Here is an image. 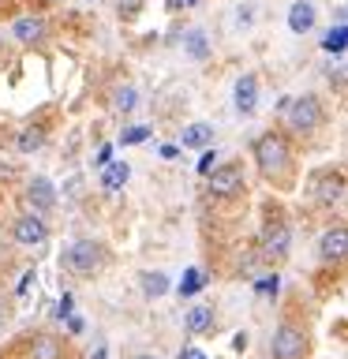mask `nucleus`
<instances>
[{"mask_svg": "<svg viewBox=\"0 0 348 359\" xmlns=\"http://www.w3.org/2000/svg\"><path fill=\"white\" fill-rule=\"evenodd\" d=\"M210 322H213V307H195V311H191L187 318H184L187 333H206Z\"/></svg>", "mask_w": 348, "mask_h": 359, "instance_id": "obj_20", "label": "nucleus"}, {"mask_svg": "<svg viewBox=\"0 0 348 359\" xmlns=\"http://www.w3.org/2000/svg\"><path fill=\"white\" fill-rule=\"evenodd\" d=\"M288 247H292V232H288L285 221H269L262 229V236H258V255H262L266 262H281V258L288 255Z\"/></svg>", "mask_w": 348, "mask_h": 359, "instance_id": "obj_4", "label": "nucleus"}, {"mask_svg": "<svg viewBox=\"0 0 348 359\" xmlns=\"http://www.w3.org/2000/svg\"><path fill=\"white\" fill-rule=\"evenodd\" d=\"M255 165H258V172H262L266 180H285L288 168H292V150H288V142L281 139V135L266 131L262 139L255 142Z\"/></svg>", "mask_w": 348, "mask_h": 359, "instance_id": "obj_1", "label": "nucleus"}, {"mask_svg": "<svg viewBox=\"0 0 348 359\" xmlns=\"http://www.w3.org/2000/svg\"><path fill=\"white\" fill-rule=\"evenodd\" d=\"M202 285H206L202 269L191 266V269H184V280H180V292H176V296H180V299H191V296H199V288H202Z\"/></svg>", "mask_w": 348, "mask_h": 359, "instance_id": "obj_19", "label": "nucleus"}, {"mask_svg": "<svg viewBox=\"0 0 348 359\" xmlns=\"http://www.w3.org/2000/svg\"><path fill=\"white\" fill-rule=\"evenodd\" d=\"M307 355V333L292 322H281L274 333V359H303Z\"/></svg>", "mask_w": 348, "mask_h": 359, "instance_id": "obj_5", "label": "nucleus"}, {"mask_svg": "<svg viewBox=\"0 0 348 359\" xmlns=\"http://www.w3.org/2000/svg\"><path fill=\"white\" fill-rule=\"evenodd\" d=\"M206 180H210V195H218V198H232L243 191V168L240 165H221L213 172H206Z\"/></svg>", "mask_w": 348, "mask_h": 359, "instance_id": "obj_7", "label": "nucleus"}, {"mask_svg": "<svg viewBox=\"0 0 348 359\" xmlns=\"http://www.w3.org/2000/svg\"><path fill=\"white\" fill-rule=\"evenodd\" d=\"M150 139V128H128L123 131V146H135V142H146Z\"/></svg>", "mask_w": 348, "mask_h": 359, "instance_id": "obj_25", "label": "nucleus"}, {"mask_svg": "<svg viewBox=\"0 0 348 359\" xmlns=\"http://www.w3.org/2000/svg\"><path fill=\"white\" fill-rule=\"evenodd\" d=\"M11 34H15L22 45H34V41L45 38V19H38V15H22V19L11 22Z\"/></svg>", "mask_w": 348, "mask_h": 359, "instance_id": "obj_14", "label": "nucleus"}, {"mask_svg": "<svg viewBox=\"0 0 348 359\" xmlns=\"http://www.w3.org/2000/svg\"><path fill=\"white\" fill-rule=\"evenodd\" d=\"M109 157H112V150H109V146H101V150H98V165H109Z\"/></svg>", "mask_w": 348, "mask_h": 359, "instance_id": "obj_33", "label": "nucleus"}, {"mask_svg": "<svg viewBox=\"0 0 348 359\" xmlns=\"http://www.w3.org/2000/svg\"><path fill=\"white\" fill-rule=\"evenodd\" d=\"M139 359H154V355H139Z\"/></svg>", "mask_w": 348, "mask_h": 359, "instance_id": "obj_37", "label": "nucleus"}, {"mask_svg": "<svg viewBox=\"0 0 348 359\" xmlns=\"http://www.w3.org/2000/svg\"><path fill=\"white\" fill-rule=\"evenodd\" d=\"M344 255H348V232H344V224H333L319 240V258L326 266H337V262H344Z\"/></svg>", "mask_w": 348, "mask_h": 359, "instance_id": "obj_8", "label": "nucleus"}, {"mask_svg": "<svg viewBox=\"0 0 348 359\" xmlns=\"http://www.w3.org/2000/svg\"><path fill=\"white\" fill-rule=\"evenodd\" d=\"M45 4H56V0H45Z\"/></svg>", "mask_w": 348, "mask_h": 359, "instance_id": "obj_38", "label": "nucleus"}, {"mask_svg": "<svg viewBox=\"0 0 348 359\" xmlns=\"http://www.w3.org/2000/svg\"><path fill=\"white\" fill-rule=\"evenodd\" d=\"M139 288H142V296H150V299H157V296H165L168 292V277L161 273V269H146V273H139Z\"/></svg>", "mask_w": 348, "mask_h": 359, "instance_id": "obj_17", "label": "nucleus"}, {"mask_svg": "<svg viewBox=\"0 0 348 359\" xmlns=\"http://www.w3.org/2000/svg\"><path fill=\"white\" fill-rule=\"evenodd\" d=\"M19 154H34V150H41V146H45V128H27V131H22L19 135Z\"/></svg>", "mask_w": 348, "mask_h": 359, "instance_id": "obj_21", "label": "nucleus"}, {"mask_svg": "<svg viewBox=\"0 0 348 359\" xmlns=\"http://www.w3.org/2000/svg\"><path fill=\"white\" fill-rule=\"evenodd\" d=\"M105 243L98 240H75L64 247V269L75 277H94L101 266H105Z\"/></svg>", "mask_w": 348, "mask_h": 359, "instance_id": "obj_2", "label": "nucleus"}, {"mask_svg": "<svg viewBox=\"0 0 348 359\" xmlns=\"http://www.w3.org/2000/svg\"><path fill=\"white\" fill-rule=\"evenodd\" d=\"M165 4H168V11H180V8H195L199 0H165Z\"/></svg>", "mask_w": 348, "mask_h": 359, "instance_id": "obj_31", "label": "nucleus"}, {"mask_svg": "<svg viewBox=\"0 0 348 359\" xmlns=\"http://www.w3.org/2000/svg\"><path fill=\"white\" fill-rule=\"evenodd\" d=\"M4 318H8V311H4V299H0V330H4Z\"/></svg>", "mask_w": 348, "mask_h": 359, "instance_id": "obj_36", "label": "nucleus"}, {"mask_svg": "<svg viewBox=\"0 0 348 359\" xmlns=\"http://www.w3.org/2000/svg\"><path fill=\"white\" fill-rule=\"evenodd\" d=\"M314 27V4L311 0H296V4L288 8V30L292 34H307Z\"/></svg>", "mask_w": 348, "mask_h": 359, "instance_id": "obj_15", "label": "nucleus"}, {"mask_svg": "<svg viewBox=\"0 0 348 359\" xmlns=\"http://www.w3.org/2000/svg\"><path fill=\"white\" fill-rule=\"evenodd\" d=\"M27 355L30 359H60L64 355V344L56 333H34L30 344H27Z\"/></svg>", "mask_w": 348, "mask_h": 359, "instance_id": "obj_12", "label": "nucleus"}, {"mask_svg": "<svg viewBox=\"0 0 348 359\" xmlns=\"http://www.w3.org/2000/svg\"><path fill=\"white\" fill-rule=\"evenodd\" d=\"M180 359H206V352H202V348H195V344H187L184 352H180Z\"/></svg>", "mask_w": 348, "mask_h": 359, "instance_id": "obj_29", "label": "nucleus"}, {"mask_svg": "<svg viewBox=\"0 0 348 359\" xmlns=\"http://www.w3.org/2000/svg\"><path fill=\"white\" fill-rule=\"evenodd\" d=\"M128 176H131L128 161H109L105 172H101V187H105V191H120L123 184H128Z\"/></svg>", "mask_w": 348, "mask_h": 359, "instance_id": "obj_16", "label": "nucleus"}, {"mask_svg": "<svg viewBox=\"0 0 348 359\" xmlns=\"http://www.w3.org/2000/svg\"><path fill=\"white\" fill-rule=\"evenodd\" d=\"M83 314H67V330H72V333H83Z\"/></svg>", "mask_w": 348, "mask_h": 359, "instance_id": "obj_30", "label": "nucleus"}, {"mask_svg": "<svg viewBox=\"0 0 348 359\" xmlns=\"http://www.w3.org/2000/svg\"><path fill=\"white\" fill-rule=\"evenodd\" d=\"M326 53H333V56H341L344 53V45H348V30H344V22H337V27L326 34Z\"/></svg>", "mask_w": 348, "mask_h": 359, "instance_id": "obj_22", "label": "nucleus"}, {"mask_svg": "<svg viewBox=\"0 0 348 359\" xmlns=\"http://www.w3.org/2000/svg\"><path fill=\"white\" fill-rule=\"evenodd\" d=\"M142 4H146V0H120V15H123V19L139 15V11H142Z\"/></svg>", "mask_w": 348, "mask_h": 359, "instance_id": "obj_26", "label": "nucleus"}, {"mask_svg": "<svg viewBox=\"0 0 348 359\" xmlns=\"http://www.w3.org/2000/svg\"><path fill=\"white\" fill-rule=\"evenodd\" d=\"M90 359H105V348H94V352H90Z\"/></svg>", "mask_w": 348, "mask_h": 359, "instance_id": "obj_35", "label": "nucleus"}, {"mask_svg": "<svg viewBox=\"0 0 348 359\" xmlns=\"http://www.w3.org/2000/svg\"><path fill=\"white\" fill-rule=\"evenodd\" d=\"M232 344H236V352H243V348H247V333H236Z\"/></svg>", "mask_w": 348, "mask_h": 359, "instance_id": "obj_34", "label": "nucleus"}, {"mask_svg": "<svg viewBox=\"0 0 348 359\" xmlns=\"http://www.w3.org/2000/svg\"><path fill=\"white\" fill-rule=\"evenodd\" d=\"M232 101H236V112H240V116H251L255 105H258V79L255 75H240V79H236Z\"/></svg>", "mask_w": 348, "mask_h": 359, "instance_id": "obj_11", "label": "nucleus"}, {"mask_svg": "<svg viewBox=\"0 0 348 359\" xmlns=\"http://www.w3.org/2000/svg\"><path fill=\"white\" fill-rule=\"evenodd\" d=\"M11 236H15V243L22 247H38L49 240V229H45V217H38V213H22V217L11 224Z\"/></svg>", "mask_w": 348, "mask_h": 359, "instance_id": "obj_9", "label": "nucleus"}, {"mask_svg": "<svg viewBox=\"0 0 348 359\" xmlns=\"http://www.w3.org/2000/svg\"><path fill=\"white\" fill-rule=\"evenodd\" d=\"M285 120H288V128L296 131V135H311L322 123L319 97H314V94H300V97L285 101Z\"/></svg>", "mask_w": 348, "mask_h": 359, "instance_id": "obj_3", "label": "nucleus"}, {"mask_svg": "<svg viewBox=\"0 0 348 359\" xmlns=\"http://www.w3.org/2000/svg\"><path fill=\"white\" fill-rule=\"evenodd\" d=\"M27 198H30V206H34V213H38V217L53 213V206H56V187H53V180H49V176H34L30 187H27Z\"/></svg>", "mask_w": 348, "mask_h": 359, "instance_id": "obj_10", "label": "nucleus"}, {"mask_svg": "<svg viewBox=\"0 0 348 359\" xmlns=\"http://www.w3.org/2000/svg\"><path fill=\"white\" fill-rule=\"evenodd\" d=\"M311 198L319 202V206H337V202L344 198V176H341V168H322V172L311 180Z\"/></svg>", "mask_w": 348, "mask_h": 359, "instance_id": "obj_6", "label": "nucleus"}, {"mask_svg": "<svg viewBox=\"0 0 348 359\" xmlns=\"http://www.w3.org/2000/svg\"><path fill=\"white\" fill-rule=\"evenodd\" d=\"M184 53L191 56V60H206V56H210L206 34H202V30H187V34H184Z\"/></svg>", "mask_w": 348, "mask_h": 359, "instance_id": "obj_18", "label": "nucleus"}, {"mask_svg": "<svg viewBox=\"0 0 348 359\" xmlns=\"http://www.w3.org/2000/svg\"><path fill=\"white\" fill-rule=\"evenodd\" d=\"M277 288H281V277H277V273L255 280V292H258V296H277Z\"/></svg>", "mask_w": 348, "mask_h": 359, "instance_id": "obj_24", "label": "nucleus"}, {"mask_svg": "<svg viewBox=\"0 0 348 359\" xmlns=\"http://www.w3.org/2000/svg\"><path fill=\"white\" fill-rule=\"evenodd\" d=\"M30 285H34V269H30V273H22V280H19V296H27Z\"/></svg>", "mask_w": 348, "mask_h": 359, "instance_id": "obj_32", "label": "nucleus"}, {"mask_svg": "<svg viewBox=\"0 0 348 359\" xmlns=\"http://www.w3.org/2000/svg\"><path fill=\"white\" fill-rule=\"evenodd\" d=\"M180 146H184V150H210L213 146V128L210 123H187L184 135H180Z\"/></svg>", "mask_w": 348, "mask_h": 359, "instance_id": "obj_13", "label": "nucleus"}, {"mask_svg": "<svg viewBox=\"0 0 348 359\" xmlns=\"http://www.w3.org/2000/svg\"><path fill=\"white\" fill-rule=\"evenodd\" d=\"M72 307H75V299H72V296H64L60 303H56V318H60V322H64V318H67V314H72Z\"/></svg>", "mask_w": 348, "mask_h": 359, "instance_id": "obj_27", "label": "nucleus"}, {"mask_svg": "<svg viewBox=\"0 0 348 359\" xmlns=\"http://www.w3.org/2000/svg\"><path fill=\"white\" fill-rule=\"evenodd\" d=\"M210 168H213V150H202V157H199V172L206 176Z\"/></svg>", "mask_w": 348, "mask_h": 359, "instance_id": "obj_28", "label": "nucleus"}, {"mask_svg": "<svg viewBox=\"0 0 348 359\" xmlns=\"http://www.w3.org/2000/svg\"><path fill=\"white\" fill-rule=\"evenodd\" d=\"M135 101H139V94H135V86H120L116 97H112V105H116V112H131Z\"/></svg>", "mask_w": 348, "mask_h": 359, "instance_id": "obj_23", "label": "nucleus"}]
</instances>
